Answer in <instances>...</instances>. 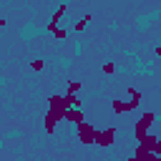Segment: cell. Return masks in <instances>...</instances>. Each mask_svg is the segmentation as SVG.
<instances>
[{
	"mask_svg": "<svg viewBox=\"0 0 161 161\" xmlns=\"http://www.w3.org/2000/svg\"><path fill=\"white\" fill-rule=\"evenodd\" d=\"M65 116H68V118H73V121H83V116H80L78 111H68Z\"/></svg>",
	"mask_w": 161,
	"mask_h": 161,
	"instance_id": "obj_2",
	"label": "cell"
},
{
	"mask_svg": "<svg viewBox=\"0 0 161 161\" xmlns=\"http://www.w3.org/2000/svg\"><path fill=\"white\" fill-rule=\"evenodd\" d=\"M88 20H91V15H86V18H83V20H78V23H75V30H83V28H86V23H88Z\"/></svg>",
	"mask_w": 161,
	"mask_h": 161,
	"instance_id": "obj_1",
	"label": "cell"
},
{
	"mask_svg": "<svg viewBox=\"0 0 161 161\" xmlns=\"http://www.w3.org/2000/svg\"><path fill=\"white\" fill-rule=\"evenodd\" d=\"M3 23H5V20H3V18H0V25H3Z\"/></svg>",
	"mask_w": 161,
	"mask_h": 161,
	"instance_id": "obj_3",
	"label": "cell"
}]
</instances>
